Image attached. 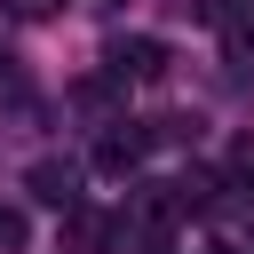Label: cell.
<instances>
[{
    "label": "cell",
    "mask_w": 254,
    "mask_h": 254,
    "mask_svg": "<svg viewBox=\"0 0 254 254\" xmlns=\"http://www.w3.org/2000/svg\"><path fill=\"white\" fill-rule=\"evenodd\" d=\"M24 190H32L40 206H56V214H64V206H79V167H71V159H32Z\"/></svg>",
    "instance_id": "obj_1"
},
{
    "label": "cell",
    "mask_w": 254,
    "mask_h": 254,
    "mask_svg": "<svg viewBox=\"0 0 254 254\" xmlns=\"http://www.w3.org/2000/svg\"><path fill=\"white\" fill-rule=\"evenodd\" d=\"M111 238H127V222H111L95 206H64V246L71 254H111Z\"/></svg>",
    "instance_id": "obj_2"
},
{
    "label": "cell",
    "mask_w": 254,
    "mask_h": 254,
    "mask_svg": "<svg viewBox=\"0 0 254 254\" xmlns=\"http://www.w3.org/2000/svg\"><path fill=\"white\" fill-rule=\"evenodd\" d=\"M159 71H167V48L159 40H143V32L135 40H111V79H159Z\"/></svg>",
    "instance_id": "obj_3"
},
{
    "label": "cell",
    "mask_w": 254,
    "mask_h": 254,
    "mask_svg": "<svg viewBox=\"0 0 254 254\" xmlns=\"http://www.w3.org/2000/svg\"><path fill=\"white\" fill-rule=\"evenodd\" d=\"M143 143H151V135H135V127H127V135H103V143H95V167H103V175H135V167H143Z\"/></svg>",
    "instance_id": "obj_4"
},
{
    "label": "cell",
    "mask_w": 254,
    "mask_h": 254,
    "mask_svg": "<svg viewBox=\"0 0 254 254\" xmlns=\"http://www.w3.org/2000/svg\"><path fill=\"white\" fill-rule=\"evenodd\" d=\"M222 175H230V190H246V198H254V135H238V143H230Z\"/></svg>",
    "instance_id": "obj_5"
},
{
    "label": "cell",
    "mask_w": 254,
    "mask_h": 254,
    "mask_svg": "<svg viewBox=\"0 0 254 254\" xmlns=\"http://www.w3.org/2000/svg\"><path fill=\"white\" fill-rule=\"evenodd\" d=\"M24 238H32L24 230V206H0V254H24Z\"/></svg>",
    "instance_id": "obj_6"
},
{
    "label": "cell",
    "mask_w": 254,
    "mask_h": 254,
    "mask_svg": "<svg viewBox=\"0 0 254 254\" xmlns=\"http://www.w3.org/2000/svg\"><path fill=\"white\" fill-rule=\"evenodd\" d=\"M0 8H16V16H56L64 0H0Z\"/></svg>",
    "instance_id": "obj_7"
},
{
    "label": "cell",
    "mask_w": 254,
    "mask_h": 254,
    "mask_svg": "<svg viewBox=\"0 0 254 254\" xmlns=\"http://www.w3.org/2000/svg\"><path fill=\"white\" fill-rule=\"evenodd\" d=\"M214 254H238V246H214Z\"/></svg>",
    "instance_id": "obj_8"
},
{
    "label": "cell",
    "mask_w": 254,
    "mask_h": 254,
    "mask_svg": "<svg viewBox=\"0 0 254 254\" xmlns=\"http://www.w3.org/2000/svg\"><path fill=\"white\" fill-rule=\"evenodd\" d=\"M151 254H167V246H151Z\"/></svg>",
    "instance_id": "obj_9"
}]
</instances>
